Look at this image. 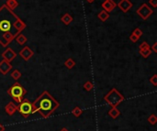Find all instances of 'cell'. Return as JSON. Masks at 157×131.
Masks as SVG:
<instances>
[{"label":"cell","instance_id":"6da1fadb","mask_svg":"<svg viewBox=\"0 0 157 131\" xmlns=\"http://www.w3.org/2000/svg\"><path fill=\"white\" fill-rule=\"evenodd\" d=\"M27 28L26 23L6 5L0 7V45L8 47Z\"/></svg>","mask_w":157,"mask_h":131},{"label":"cell","instance_id":"7a4b0ae2","mask_svg":"<svg viewBox=\"0 0 157 131\" xmlns=\"http://www.w3.org/2000/svg\"><path fill=\"white\" fill-rule=\"evenodd\" d=\"M33 114L39 113L42 118H49L60 106V103L48 92L43 91L32 103Z\"/></svg>","mask_w":157,"mask_h":131},{"label":"cell","instance_id":"3957f363","mask_svg":"<svg viewBox=\"0 0 157 131\" xmlns=\"http://www.w3.org/2000/svg\"><path fill=\"white\" fill-rule=\"evenodd\" d=\"M8 94L13 98L16 103H20L24 99V95L27 94V90L19 83L15 82L7 91Z\"/></svg>","mask_w":157,"mask_h":131},{"label":"cell","instance_id":"277c9868","mask_svg":"<svg viewBox=\"0 0 157 131\" xmlns=\"http://www.w3.org/2000/svg\"><path fill=\"white\" fill-rule=\"evenodd\" d=\"M103 99L111 107H117L120 103H122L125 100V97L116 88H112L108 91V93L104 96Z\"/></svg>","mask_w":157,"mask_h":131},{"label":"cell","instance_id":"5b68a950","mask_svg":"<svg viewBox=\"0 0 157 131\" xmlns=\"http://www.w3.org/2000/svg\"><path fill=\"white\" fill-rule=\"evenodd\" d=\"M18 111L23 115V117L28 118L31 115L33 114L32 103L28 99H23L20 103L18 104Z\"/></svg>","mask_w":157,"mask_h":131},{"label":"cell","instance_id":"8992f818","mask_svg":"<svg viewBox=\"0 0 157 131\" xmlns=\"http://www.w3.org/2000/svg\"><path fill=\"white\" fill-rule=\"evenodd\" d=\"M136 13L137 15H139V17L143 19V20H146L148 19L153 13V10L146 4V3H143L142 5L140 6V8L136 10Z\"/></svg>","mask_w":157,"mask_h":131},{"label":"cell","instance_id":"52a82bcc","mask_svg":"<svg viewBox=\"0 0 157 131\" xmlns=\"http://www.w3.org/2000/svg\"><path fill=\"white\" fill-rule=\"evenodd\" d=\"M152 49L151 46L146 42V41H142L139 47V53L141 54V56L144 59L148 58L151 54H152Z\"/></svg>","mask_w":157,"mask_h":131},{"label":"cell","instance_id":"ba28073f","mask_svg":"<svg viewBox=\"0 0 157 131\" xmlns=\"http://www.w3.org/2000/svg\"><path fill=\"white\" fill-rule=\"evenodd\" d=\"M1 56H2L3 60L11 62L17 57V53H16V51L13 49H11L9 47H7V49L3 51V53L1 54Z\"/></svg>","mask_w":157,"mask_h":131},{"label":"cell","instance_id":"9c48e42d","mask_svg":"<svg viewBox=\"0 0 157 131\" xmlns=\"http://www.w3.org/2000/svg\"><path fill=\"white\" fill-rule=\"evenodd\" d=\"M34 55V51L28 46H25L20 51V56L25 61L28 62L30 61V59L32 58V56Z\"/></svg>","mask_w":157,"mask_h":131},{"label":"cell","instance_id":"30bf717a","mask_svg":"<svg viewBox=\"0 0 157 131\" xmlns=\"http://www.w3.org/2000/svg\"><path fill=\"white\" fill-rule=\"evenodd\" d=\"M117 7L123 12V13H127L128 11H130L132 8V3L130 1V0H119V3L117 4Z\"/></svg>","mask_w":157,"mask_h":131},{"label":"cell","instance_id":"8fae6325","mask_svg":"<svg viewBox=\"0 0 157 131\" xmlns=\"http://www.w3.org/2000/svg\"><path fill=\"white\" fill-rule=\"evenodd\" d=\"M101 7H102L103 10L107 11L108 13H110L115 9V8H117V3L114 1V0H105V1L101 4Z\"/></svg>","mask_w":157,"mask_h":131},{"label":"cell","instance_id":"7c38bea8","mask_svg":"<svg viewBox=\"0 0 157 131\" xmlns=\"http://www.w3.org/2000/svg\"><path fill=\"white\" fill-rule=\"evenodd\" d=\"M12 64L9 62H7L5 60H2L0 62V73H1L3 75H7L10 70L12 69Z\"/></svg>","mask_w":157,"mask_h":131},{"label":"cell","instance_id":"4fadbf2b","mask_svg":"<svg viewBox=\"0 0 157 131\" xmlns=\"http://www.w3.org/2000/svg\"><path fill=\"white\" fill-rule=\"evenodd\" d=\"M5 111L9 115H13L18 111V104H16L13 101L9 102L5 106Z\"/></svg>","mask_w":157,"mask_h":131},{"label":"cell","instance_id":"5bb4252c","mask_svg":"<svg viewBox=\"0 0 157 131\" xmlns=\"http://www.w3.org/2000/svg\"><path fill=\"white\" fill-rule=\"evenodd\" d=\"M73 20H74V19H73V17H72L69 13L64 14V15L62 16V18H61V21H62L65 26H69V25L73 22Z\"/></svg>","mask_w":157,"mask_h":131},{"label":"cell","instance_id":"9a60e30c","mask_svg":"<svg viewBox=\"0 0 157 131\" xmlns=\"http://www.w3.org/2000/svg\"><path fill=\"white\" fill-rule=\"evenodd\" d=\"M108 115L111 118L116 119V118H118V117L120 115V111H119L117 107H111V109L108 110Z\"/></svg>","mask_w":157,"mask_h":131},{"label":"cell","instance_id":"2e32d148","mask_svg":"<svg viewBox=\"0 0 157 131\" xmlns=\"http://www.w3.org/2000/svg\"><path fill=\"white\" fill-rule=\"evenodd\" d=\"M10 10H14L15 9H17L19 7V2L18 0H7V2L5 4Z\"/></svg>","mask_w":157,"mask_h":131},{"label":"cell","instance_id":"e0dca14e","mask_svg":"<svg viewBox=\"0 0 157 131\" xmlns=\"http://www.w3.org/2000/svg\"><path fill=\"white\" fill-rule=\"evenodd\" d=\"M15 40H16V41H17V43L18 44H20V45H25L26 44V42L28 41V39H27V37L25 36V35H23V34H21V33H20L16 38H15Z\"/></svg>","mask_w":157,"mask_h":131},{"label":"cell","instance_id":"ac0fdd59","mask_svg":"<svg viewBox=\"0 0 157 131\" xmlns=\"http://www.w3.org/2000/svg\"><path fill=\"white\" fill-rule=\"evenodd\" d=\"M109 13H108L105 10H101L98 14H97V19H100L102 22H106V20H108L109 19Z\"/></svg>","mask_w":157,"mask_h":131},{"label":"cell","instance_id":"d6986e66","mask_svg":"<svg viewBox=\"0 0 157 131\" xmlns=\"http://www.w3.org/2000/svg\"><path fill=\"white\" fill-rule=\"evenodd\" d=\"M64 66H65L67 69L71 70V69H73V68L75 66V62L74 61L73 58H68V59H66V61L64 62Z\"/></svg>","mask_w":157,"mask_h":131},{"label":"cell","instance_id":"ffe728a7","mask_svg":"<svg viewBox=\"0 0 157 131\" xmlns=\"http://www.w3.org/2000/svg\"><path fill=\"white\" fill-rule=\"evenodd\" d=\"M83 88L87 91V92H91L94 89V84L91 81H86L84 84H83Z\"/></svg>","mask_w":157,"mask_h":131},{"label":"cell","instance_id":"44dd1931","mask_svg":"<svg viewBox=\"0 0 157 131\" xmlns=\"http://www.w3.org/2000/svg\"><path fill=\"white\" fill-rule=\"evenodd\" d=\"M10 75H11V77H12L15 81H18V80L21 77L22 73H20V70L16 69V70H14V71L10 73Z\"/></svg>","mask_w":157,"mask_h":131},{"label":"cell","instance_id":"7402d4cb","mask_svg":"<svg viewBox=\"0 0 157 131\" xmlns=\"http://www.w3.org/2000/svg\"><path fill=\"white\" fill-rule=\"evenodd\" d=\"M147 121H148V123H149L150 125L154 126V125L157 123V116H156V115H155V114L150 115L148 116V118H147Z\"/></svg>","mask_w":157,"mask_h":131},{"label":"cell","instance_id":"603a6c76","mask_svg":"<svg viewBox=\"0 0 157 131\" xmlns=\"http://www.w3.org/2000/svg\"><path fill=\"white\" fill-rule=\"evenodd\" d=\"M83 113V110L79 107V106H75L73 110H72V114L73 115H75V117H79Z\"/></svg>","mask_w":157,"mask_h":131},{"label":"cell","instance_id":"cb8c5ba5","mask_svg":"<svg viewBox=\"0 0 157 131\" xmlns=\"http://www.w3.org/2000/svg\"><path fill=\"white\" fill-rule=\"evenodd\" d=\"M131 34H133L134 36H136V37H138L139 39L142 36V30L140 29V28H135L134 30H133V31H132V33Z\"/></svg>","mask_w":157,"mask_h":131},{"label":"cell","instance_id":"d4e9b609","mask_svg":"<svg viewBox=\"0 0 157 131\" xmlns=\"http://www.w3.org/2000/svg\"><path fill=\"white\" fill-rule=\"evenodd\" d=\"M150 83L153 85V86H157V74H153L151 78H150Z\"/></svg>","mask_w":157,"mask_h":131},{"label":"cell","instance_id":"484cf974","mask_svg":"<svg viewBox=\"0 0 157 131\" xmlns=\"http://www.w3.org/2000/svg\"><path fill=\"white\" fill-rule=\"evenodd\" d=\"M130 40L133 42V43H135V42H137L140 39L138 38V37H136V36H134L133 34H130Z\"/></svg>","mask_w":157,"mask_h":131},{"label":"cell","instance_id":"4316f807","mask_svg":"<svg viewBox=\"0 0 157 131\" xmlns=\"http://www.w3.org/2000/svg\"><path fill=\"white\" fill-rule=\"evenodd\" d=\"M149 3L152 8H157V0H149Z\"/></svg>","mask_w":157,"mask_h":131},{"label":"cell","instance_id":"83f0119b","mask_svg":"<svg viewBox=\"0 0 157 131\" xmlns=\"http://www.w3.org/2000/svg\"><path fill=\"white\" fill-rule=\"evenodd\" d=\"M151 49H152V51H153V52L157 53V42H154V43H153V45L151 47Z\"/></svg>","mask_w":157,"mask_h":131},{"label":"cell","instance_id":"f1b7e54d","mask_svg":"<svg viewBox=\"0 0 157 131\" xmlns=\"http://www.w3.org/2000/svg\"><path fill=\"white\" fill-rule=\"evenodd\" d=\"M5 126L1 124V123H0V131H5Z\"/></svg>","mask_w":157,"mask_h":131},{"label":"cell","instance_id":"f546056e","mask_svg":"<svg viewBox=\"0 0 157 131\" xmlns=\"http://www.w3.org/2000/svg\"><path fill=\"white\" fill-rule=\"evenodd\" d=\"M86 1L87 3H90V4H91V3H93V2L95 1V0H86Z\"/></svg>","mask_w":157,"mask_h":131},{"label":"cell","instance_id":"4dcf8cb0","mask_svg":"<svg viewBox=\"0 0 157 131\" xmlns=\"http://www.w3.org/2000/svg\"><path fill=\"white\" fill-rule=\"evenodd\" d=\"M60 131H69V130H68V129H67L66 127H63V128H62V129H61Z\"/></svg>","mask_w":157,"mask_h":131}]
</instances>
